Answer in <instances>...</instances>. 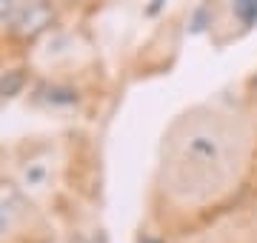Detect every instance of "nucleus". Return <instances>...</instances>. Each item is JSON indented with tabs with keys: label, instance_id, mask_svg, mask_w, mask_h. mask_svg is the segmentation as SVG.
I'll list each match as a JSON object with an SVG mask.
<instances>
[{
	"label": "nucleus",
	"instance_id": "1",
	"mask_svg": "<svg viewBox=\"0 0 257 243\" xmlns=\"http://www.w3.org/2000/svg\"><path fill=\"white\" fill-rule=\"evenodd\" d=\"M226 155H229L226 138H220L214 129L197 126L177 146L175 169H177V175H180V183L186 186L189 178L194 180L197 175H203L206 178V186H211L214 180L220 178L223 166H226Z\"/></svg>",
	"mask_w": 257,
	"mask_h": 243
},
{
	"label": "nucleus",
	"instance_id": "2",
	"mask_svg": "<svg viewBox=\"0 0 257 243\" xmlns=\"http://www.w3.org/2000/svg\"><path fill=\"white\" fill-rule=\"evenodd\" d=\"M52 20H55L52 3H46V0H26V3H20L18 9L12 12L9 26L18 38L32 40L37 35H43L52 26Z\"/></svg>",
	"mask_w": 257,
	"mask_h": 243
},
{
	"label": "nucleus",
	"instance_id": "3",
	"mask_svg": "<svg viewBox=\"0 0 257 243\" xmlns=\"http://www.w3.org/2000/svg\"><path fill=\"white\" fill-rule=\"evenodd\" d=\"M26 86V72L23 69H12L6 75H0V106L9 103L12 97H18Z\"/></svg>",
	"mask_w": 257,
	"mask_h": 243
},
{
	"label": "nucleus",
	"instance_id": "4",
	"mask_svg": "<svg viewBox=\"0 0 257 243\" xmlns=\"http://www.w3.org/2000/svg\"><path fill=\"white\" fill-rule=\"evenodd\" d=\"M40 100L52 103V106H72V103H77V92L66 89V86H43L40 89Z\"/></svg>",
	"mask_w": 257,
	"mask_h": 243
},
{
	"label": "nucleus",
	"instance_id": "5",
	"mask_svg": "<svg viewBox=\"0 0 257 243\" xmlns=\"http://www.w3.org/2000/svg\"><path fill=\"white\" fill-rule=\"evenodd\" d=\"M234 15L243 26H254L257 23V0H234Z\"/></svg>",
	"mask_w": 257,
	"mask_h": 243
},
{
	"label": "nucleus",
	"instance_id": "6",
	"mask_svg": "<svg viewBox=\"0 0 257 243\" xmlns=\"http://www.w3.org/2000/svg\"><path fill=\"white\" fill-rule=\"evenodd\" d=\"M9 232V212H6V206L0 203V234Z\"/></svg>",
	"mask_w": 257,
	"mask_h": 243
},
{
	"label": "nucleus",
	"instance_id": "7",
	"mask_svg": "<svg viewBox=\"0 0 257 243\" xmlns=\"http://www.w3.org/2000/svg\"><path fill=\"white\" fill-rule=\"evenodd\" d=\"M140 243H160V240H157V237H143Z\"/></svg>",
	"mask_w": 257,
	"mask_h": 243
},
{
	"label": "nucleus",
	"instance_id": "8",
	"mask_svg": "<svg viewBox=\"0 0 257 243\" xmlns=\"http://www.w3.org/2000/svg\"><path fill=\"white\" fill-rule=\"evenodd\" d=\"M3 20H6V15H3V12H0V23H3Z\"/></svg>",
	"mask_w": 257,
	"mask_h": 243
}]
</instances>
